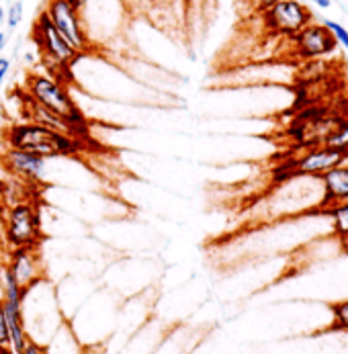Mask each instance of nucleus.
I'll use <instances>...</instances> for the list:
<instances>
[{
	"label": "nucleus",
	"mask_w": 348,
	"mask_h": 354,
	"mask_svg": "<svg viewBox=\"0 0 348 354\" xmlns=\"http://www.w3.org/2000/svg\"><path fill=\"white\" fill-rule=\"evenodd\" d=\"M4 148L25 150L37 153L42 158H78L86 152V140L72 138L68 133L55 131L51 127L31 123V121H17L4 127L2 131Z\"/></svg>",
	"instance_id": "obj_1"
},
{
	"label": "nucleus",
	"mask_w": 348,
	"mask_h": 354,
	"mask_svg": "<svg viewBox=\"0 0 348 354\" xmlns=\"http://www.w3.org/2000/svg\"><path fill=\"white\" fill-rule=\"evenodd\" d=\"M21 311H23V322H25L29 340L44 344V346L50 342V338L57 332V328L66 322L59 311L53 287L46 277L39 279L29 289H25Z\"/></svg>",
	"instance_id": "obj_2"
},
{
	"label": "nucleus",
	"mask_w": 348,
	"mask_h": 354,
	"mask_svg": "<svg viewBox=\"0 0 348 354\" xmlns=\"http://www.w3.org/2000/svg\"><path fill=\"white\" fill-rule=\"evenodd\" d=\"M25 93L37 101L39 104L48 106L51 111L68 117L86 138L91 133V127H89V121L84 117V113L78 109V104L74 102L70 91L64 86L62 80H57L55 76L51 74H29L27 82H25Z\"/></svg>",
	"instance_id": "obj_3"
},
{
	"label": "nucleus",
	"mask_w": 348,
	"mask_h": 354,
	"mask_svg": "<svg viewBox=\"0 0 348 354\" xmlns=\"http://www.w3.org/2000/svg\"><path fill=\"white\" fill-rule=\"evenodd\" d=\"M31 39L37 46V51L42 53L44 62L50 66L51 76H55V78L59 72H68L82 57V53H78L59 35V31L53 27L46 10H39L37 19L33 21Z\"/></svg>",
	"instance_id": "obj_4"
},
{
	"label": "nucleus",
	"mask_w": 348,
	"mask_h": 354,
	"mask_svg": "<svg viewBox=\"0 0 348 354\" xmlns=\"http://www.w3.org/2000/svg\"><path fill=\"white\" fill-rule=\"evenodd\" d=\"M42 240V217L33 201L8 205L4 215V242L8 250L37 246Z\"/></svg>",
	"instance_id": "obj_5"
},
{
	"label": "nucleus",
	"mask_w": 348,
	"mask_h": 354,
	"mask_svg": "<svg viewBox=\"0 0 348 354\" xmlns=\"http://www.w3.org/2000/svg\"><path fill=\"white\" fill-rule=\"evenodd\" d=\"M46 15L50 17L53 27L59 31V35L82 55H89L97 50V44L91 39L80 10H76L68 0H46L44 6Z\"/></svg>",
	"instance_id": "obj_6"
},
{
	"label": "nucleus",
	"mask_w": 348,
	"mask_h": 354,
	"mask_svg": "<svg viewBox=\"0 0 348 354\" xmlns=\"http://www.w3.org/2000/svg\"><path fill=\"white\" fill-rule=\"evenodd\" d=\"M262 21L271 33L291 39L313 21V12L301 0H279L262 12Z\"/></svg>",
	"instance_id": "obj_7"
},
{
	"label": "nucleus",
	"mask_w": 348,
	"mask_h": 354,
	"mask_svg": "<svg viewBox=\"0 0 348 354\" xmlns=\"http://www.w3.org/2000/svg\"><path fill=\"white\" fill-rule=\"evenodd\" d=\"M291 39H293L295 53L301 59H320V57L334 53L338 48L330 29L324 23H315V21L305 25Z\"/></svg>",
	"instance_id": "obj_8"
},
{
	"label": "nucleus",
	"mask_w": 348,
	"mask_h": 354,
	"mask_svg": "<svg viewBox=\"0 0 348 354\" xmlns=\"http://www.w3.org/2000/svg\"><path fill=\"white\" fill-rule=\"evenodd\" d=\"M0 164L8 172V176L21 178L29 185L42 183L48 172V158H42L37 153L25 152V150H15V148L2 150Z\"/></svg>",
	"instance_id": "obj_9"
},
{
	"label": "nucleus",
	"mask_w": 348,
	"mask_h": 354,
	"mask_svg": "<svg viewBox=\"0 0 348 354\" xmlns=\"http://www.w3.org/2000/svg\"><path fill=\"white\" fill-rule=\"evenodd\" d=\"M348 158L347 152L332 148V146H320L313 148L309 152L301 153L291 162V170L293 176H309V178H320L322 174H326L328 170H332L334 166L342 164Z\"/></svg>",
	"instance_id": "obj_10"
},
{
	"label": "nucleus",
	"mask_w": 348,
	"mask_h": 354,
	"mask_svg": "<svg viewBox=\"0 0 348 354\" xmlns=\"http://www.w3.org/2000/svg\"><path fill=\"white\" fill-rule=\"evenodd\" d=\"M6 266L10 268L12 277L17 279V283L23 291L46 277L44 262H42V256L37 252V246H25V248L10 250Z\"/></svg>",
	"instance_id": "obj_11"
},
{
	"label": "nucleus",
	"mask_w": 348,
	"mask_h": 354,
	"mask_svg": "<svg viewBox=\"0 0 348 354\" xmlns=\"http://www.w3.org/2000/svg\"><path fill=\"white\" fill-rule=\"evenodd\" d=\"M322 183V207H330L334 203L348 201V158L320 176Z\"/></svg>",
	"instance_id": "obj_12"
},
{
	"label": "nucleus",
	"mask_w": 348,
	"mask_h": 354,
	"mask_svg": "<svg viewBox=\"0 0 348 354\" xmlns=\"http://www.w3.org/2000/svg\"><path fill=\"white\" fill-rule=\"evenodd\" d=\"M46 353L48 354H82V342L78 340L76 332L72 330V326L68 322H64L57 332L50 338V342L46 344Z\"/></svg>",
	"instance_id": "obj_13"
},
{
	"label": "nucleus",
	"mask_w": 348,
	"mask_h": 354,
	"mask_svg": "<svg viewBox=\"0 0 348 354\" xmlns=\"http://www.w3.org/2000/svg\"><path fill=\"white\" fill-rule=\"evenodd\" d=\"M330 211V219H332V227L334 234L338 238H348V201L334 203L328 207Z\"/></svg>",
	"instance_id": "obj_14"
},
{
	"label": "nucleus",
	"mask_w": 348,
	"mask_h": 354,
	"mask_svg": "<svg viewBox=\"0 0 348 354\" xmlns=\"http://www.w3.org/2000/svg\"><path fill=\"white\" fill-rule=\"evenodd\" d=\"M324 144H326V146H332V148H338V150H342V152L348 153V119L347 121H340V123L332 129V133L326 138Z\"/></svg>",
	"instance_id": "obj_15"
},
{
	"label": "nucleus",
	"mask_w": 348,
	"mask_h": 354,
	"mask_svg": "<svg viewBox=\"0 0 348 354\" xmlns=\"http://www.w3.org/2000/svg\"><path fill=\"white\" fill-rule=\"evenodd\" d=\"M332 311V330L348 332V299L330 305Z\"/></svg>",
	"instance_id": "obj_16"
},
{
	"label": "nucleus",
	"mask_w": 348,
	"mask_h": 354,
	"mask_svg": "<svg viewBox=\"0 0 348 354\" xmlns=\"http://www.w3.org/2000/svg\"><path fill=\"white\" fill-rule=\"evenodd\" d=\"M23 12H25V4H23V0H15V2H10V6L6 8V21H4V25L8 27V31H15V29L21 25V21H23Z\"/></svg>",
	"instance_id": "obj_17"
},
{
	"label": "nucleus",
	"mask_w": 348,
	"mask_h": 354,
	"mask_svg": "<svg viewBox=\"0 0 348 354\" xmlns=\"http://www.w3.org/2000/svg\"><path fill=\"white\" fill-rule=\"evenodd\" d=\"M320 23H324V25L330 29V33L334 35V39H336V44H338V46H342L345 50H348V29L342 25V23L332 21V19H322Z\"/></svg>",
	"instance_id": "obj_18"
},
{
	"label": "nucleus",
	"mask_w": 348,
	"mask_h": 354,
	"mask_svg": "<svg viewBox=\"0 0 348 354\" xmlns=\"http://www.w3.org/2000/svg\"><path fill=\"white\" fill-rule=\"evenodd\" d=\"M0 348H10V332L2 309H0Z\"/></svg>",
	"instance_id": "obj_19"
},
{
	"label": "nucleus",
	"mask_w": 348,
	"mask_h": 354,
	"mask_svg": "<svg viewBox=\"0 0 348 354\" xmlns=\"http://www.w3.org/2000/svg\"><path fill=\"white\" fill-rule=\"evenodd\" d=\"M19 354H48L46 353V346L44 344H37L33 340H27V344L23 346V351Z\"/></svg>",
	"instance_id": "obj_20"
},
{
	"label": "nucleus",
	"mask_w": 348,
	"mask_h": 354,
	"mask_svg": "<svg viewBox=\"0 0 348 354\" xmlns=\"http://www.w3.org/2000/svg\"><path fill=\"white\" fill-rule=\"evenodd\" d=\"M8 72H10V59L8 57H0V86H2L4 78L8 76Z\"/></svg>",
	"instance_id": "obj_21"
},
{
	"label": "nucleus",
	"mask_w": 348,
	"mask_h": 354,
	"mask_svg": "<svg viewBox=\"0 0 348 354\" xmlns=\"http://www.w3.org/2000/svg\"><path fill=\"white\" fill-rule=\"evenodd\" d=\"M252 4H254V8L258 10V12H264L266 8H271L275 2H279V0H250Z\"/></svg>",
	"instance_id": "obj_22"
},
{
	"label": "nucleus",
	"mask_w": 348,
	"mask_h": 354,
	"mask_svg": "<svg viewBox=\"0 0 348 354\" xmlns=\"http://www.w3.org/2000/svg\"><path fill=\"white\" fill-rule=\"evenodd\" d=\"M82 354H104V346L100 344H82Z\"/></svg>",
	"instance_id": "obj_23"
},
{
	"label": "nucleus",
	"mask_w": 348,
	"mask_h": 354,
	"mask_svg": "<svg viewBox=\"0 0 348 354\" xmlns=\"http://www.w3.org/2000/svg\"><path fill=\"white\" fill-rule=\"evenodd\" d=\"M68 2H70L76 10H84V8L89 6V2H91V0H68Z\"/></svg>",
	"instance_id": "obj_24"
},
{
	"label": "nucleus",
	"mask_w": 348,
	"mask_h": 354,
	"mask_svg": "<svg viewBox=\"0 0 348 354\" xmlns=\"http://www.w3.org/2000/svg\"><path fill=\"white\" fill-rule=\"evenodd\" d=\"M305 2H311V4H315L320 8H330L332 6V0H305Z\"/></svg>",
	"instance_id": "obj_25"
},
{
	"label": "nucleus",
	"mask_w": 348,
	"mask_h": 354,
	"mask_svg": "<svg viewBox=\"0 0 348 354\" xmlns=\"http://www.w3.org/2000/svg\"><path fill=\"white\" fill-rule=\"evenodd\" d=\"M6 44H8V33L0 31V53H2V50L6 48Z\"/></svg>",
	"instance_id": "obj_26"
},
{
	"label": "nucleus",
	"mask_w": 348,
	"mask_h": 354,
	"mask_svg": "<svg viewBox=\"0 0 348 354\" xmlns=\"http://www.w3.org/2000/svg\"><path fill=\"white\" fill-rule=\"evenodd\" d=\"M4 21H6V8H4V6H0V27L4 25Z\"/></svg>",
	"instance_id": "obj_27"
},
{
	"label": "nucleus",
	"mask_w": 348,
	"mask_h": 354,
	"mask_svg": "<svg viewBox=\"0 0 348 354\" xmlns=\"http://www.w3.org/2000/svg\"><path fill=\"white\" fill-rule=\"evenodd\" d=\"M340 242H342V246H345V250L348 252V238H340Z\"/></svg>",
	"instance_id": "obj_28"
},
{
	"label": "nucleus",
	"mask_w": 348,
	"mask_h": 354,
	"mask_svg": "<svg viewBox=\"0 0 348 354\" xmlns=\"http://www.w3.org/2000/svg\"><path fill=\"white\" fill-rule=\"evenodd\" d=\"M0 304H2V293H0Z\"/></svg>",
	"instance_id": "obj_29"
}]
</instances>
